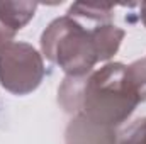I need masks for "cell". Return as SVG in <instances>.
I'll return each instance as SVG.
<instances>
[{"label":"cell","instance_id":"obj_1","mask_svg":"<svg viewBox=\"0 0 146 144\" xmlns=\"http://www.w3.org/2000/svg\"><path fill=\"white\" fill-rule=\"evenodd\" d=\"M122 37L124 31L115 26L106 24L87 31L66 15L56 19L44 31L42 49L49 59L61 65L66 73L80 76L88 71L95 61L112 56Z\"/></svg>","mask_w":146,"mask_h":144},{"label":"cell","instance_id":"obj_2","mask_svg":"<svg viewBox=\"0 0 146 144\" xmlns=\"http://www.w3.org/2000/svg\"><path fill=\"white\" fill-rule=\"evenodd\" d=\"M42 76V63L27 44H7L0 51V80L14 93H26L36 88Z\"/></svg>","mask_w":146,"mask_h":144},{"label":"cell","instance_id":"obj_3","mask_svg":"<svg viewBox=\"0 0 146 144\" xmlns=\"http://www.w3.org/2000/svg\"><path fill=\"white\" fill-rule=\"evenodd\" d=\"M37 3H17V2H0V22L10 31H19L22 26L34 17Z\"/></svg>","mask_w":146,"mask_h":144},{"label":"cell","instance_id":"obj_4","mask_svg":"<svg viewBox=\"0 0 146 144\" xmlns=\"http://www.w3.org/2000/svg\"><path fill=\"white\" fill-rule=\"evenodd\" d=\"M119 144H146V119L136 120L129 129H126Z\"/></svg>","mask_w":146,"mask_h":144},{"label":"cell","instance_id":"obj_5","mask_svg":"<svg viewBox=\"0 0 146 144\" xmlns=\"http://www.w3.org/2000/svg\"><path fill=\"white\" fill-rule=\"evenodd\" d=\"M141 12H143V14H141L143 22H145V26H146V3H143V5H141Z\"/></svg>","mask_w":146,"mask_h":144}]
</instances>
